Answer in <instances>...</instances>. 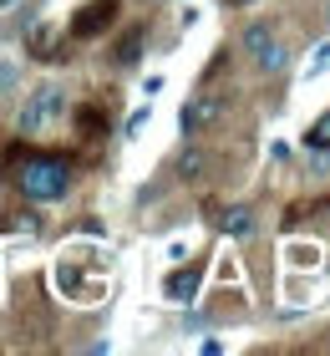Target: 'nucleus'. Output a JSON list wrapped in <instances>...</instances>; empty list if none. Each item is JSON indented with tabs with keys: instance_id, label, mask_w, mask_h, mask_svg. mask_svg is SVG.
Returning <instances> with one entry per match:
<instances>
[{
	"instance_id": "obj_1",
	"label": "nucleus",
	"mask_w": 330,
	"mask_h": 356,
	"mask_svg": "<svg viewBox=\"0 0 330 356\" xmlns=\"http://www.w3.org/2000/svg\"><path fill=\"white\" fill-rule=\"evenodd\" d=\"M6 168H10V178L21 184V193L26 199H61L66 188H72V158L66 153H51V148H15L10 158H6Z\"/></svg>"
},
{
	"instance_id": "obj_2",
	"label": "nucleus",
	"mask_w": 330,
	"mask_h": 356,
	"mask_svg": "<svg viewBox=\"0 0 330 356\" xmlns=\"http://www.w3.org/2000/svg\"><path fill=\"white\" fill-rule=\"evenodd\" d=\"M61 112H66V92L51 87V82H41L26 97V107H21V133H41V127H51Z\"/></svg>"
},
{
	"instance_id": "obj_3",
	"label": "nucleus",
	"mask_w": 330,
	"mask_h": 356,
	"mask_svg": "<svg viewBox=\"0 0 330 356\" xmlns=\"http://www.w3.org/2000/svg\"><path fill=\"white\" fill-rule=\"evenodd\" d=\"M117 0H87L76 15H72V41H97V36H107L112 26H117Z\"/></svg>"
},
{
	"instance_id": "obj_4",
	"label": "nucleus",
	"mask_w": 330,
	"mask_h": 356,
	"mask_svg": "<svg viewBox=\"0 0 330 356\" xmlns=\"http://www.w3.org/2000/svg\"><path fill=\"white\" fill-rule=\"evenodd\" d=\"M224 97L219 92H198V97H188L183 102V112H178V127H183V133H204V127H213L224 118Z\"/></svg>"
},
{
	"instance_id": "obj_5",
	"label": "nucleus",
	"mask_w": 330,
	"mask_h": 356,
	"mask_svg": "<svg viewBox=\"0 0 330 356\" xmlns=\"http://www.w3.org/2000/svg\"><path fill=\"white\" fill-rule=\"evenodd\" d=\"M244 51L259 61V72H279L285 67V46L270 36V26H249L244 31Z\"/></svg>"
},
{
	"instance_id": "obj_6",
	"label": "nucleus",
	"mask_w": 330,
	"mask_h": 356,
	"mask_svg": "<svg viewBox=\"0 0 330 356\" xmlns=\"http://www.w3.org/2000/svg\"><path fill=\"white\" fill-rule=\"evenodd\" d=\"M198 285H204V260H193V265H183V270H173L168 280H163V296L183 305V300L198 296Z\"/></svg>"
},
{
	"instance_id": "obj_7",
	"label": "nucleus",
	"mask_w": 330,
	"mask_h": 356,
	"mask_svg": "<svg viewBox=\"0 0 330 356\" xmlns=\"http://www.w3.org/2000/svg\"><path fill=\"white\" fill-rule=\"evenodd\" d=\"M208 168H213V158H208L204 148H188L183 158H178V178H183V184H198V178H208Z\"/></svg>"
},
{
	"instance_id": "obj_8",
	"label": "nucleus",
	"mask_w": 330,
	"mask_h": 356,
	"mask_svg": "<svg viewBox=\"0 0 330 356\" xmlns=\"http://www.w3.org/2000/svg\"><path fill=\"white\" fill-rule=\"evenodd\" d=\"M142 41H147V31H142V26H132L127 36L117 41V51H112V61H117V67H132V61L142 56Z\"/></svg>"
},
{
	"instance_id": "obj_9",
	"label": "nucleus",
	"mask_w": 330,
	"mask_h": 356,
	"mask_svg": "<svg viewBox=\"0 0 330 356\" xmlns=\"http://www.w3.org/2000/svg\"><path fill=\"white\" fill-rule=\"evenodd\" d=\"M76 133H81V138H102V133H107L102 107H76Z\"/></svg>"
},
{
	"instance_id": "obj_10",
	"label": "nucleus",
	"mask_w": 330,
	"mask_h": 356,
	"mask_svg": "<svg viewBox=\"0 0 330 356\" xmlns=\"http://www.w3.org/2000/svg\"><path fill=\"white\" fill-rule=\"evenodd\" d=\"M31 51H36L41 61H61V56H66V51H56V31H51V26H41L36 36H31Z\"/></svg>"
},
{
	"instance_id": "obj_11",
	"label": "nucleus",
	"mask_w": 330,
	"mask_h": 356,
	"mask_svg": "<svg viewBox=\"0 0 330 356\" xmlns=\"http://www.w3.org/2000/svg\"><path fill=\"white\" fill-rule=\"evenodd\" d=\"M305 143H310V148H320V153H330V112H320V118L310 122V133H305Z\"/></svg>"
},
{
	"instance_id": "obj_12",
	"label": "nucleus",
	"mask_w": 330,
	"mask_h": 356,
	"mask_svg": "<svg viewBox=\"0 0 330 356\" xmlns=\"http://www.w3.org/2000/svg\"><path fill=\"white\" fill-rule=\"evenodd\" d=\"M224 229L234 234V239H244V234L254 229V214H249V209H229V214H224Z\"/></svg>"
},
{
	"instance_id": "obj_13",
	"label": "nucleus",
	"mask_w": 330,
	"mask_h": 356,
	"mask_svg": "<svg viewBox=\"0 0 330 356\" xmlns=\"http://www.w3.org/2000/svg\"><path fill=\"white\" fill-rule=\"evenodd\" d=\"M10 6H21V0H0V10H10Z\"/></svg>"
},
{
	"instance_id": "obj_14",
	"label": "nucleus",
	"mask_w": 330,
	"mask_h": 356,
	"mask_svg": "<svg viewBox=\"0 0 330 356\" xmlns=\"http://www.w3.org/2000/svg\"><path fill=\"white\" fill-rule=\"evenodd\" d=\"M229 6H254V0H229Z\"/></svg>"
}]
</instances>
